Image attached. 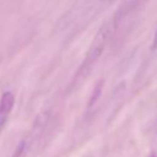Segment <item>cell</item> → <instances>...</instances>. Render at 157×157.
<instances>
[{"label": "cell", "mask_w": 157, "mask_h": 157, "mask_svg": "<svg viewBox=\"0 0 157 157\" xmlns=\"http://www.w3.org/2000/svg\"><path fill=\"white\" fill-rule=\"evenodd\" d=\"M101 92H102V82H98V83H97V86H96V88L93 90V94H92V97H91V99H90L88 108H91V107L96 103L97 98L101 96Z\"/></svg>", "instance_id": "obj_3"}, {"label": "cell", "mask_w": 157, "mask_h": 157, "mask_svg": "<svg viewBox=\"0 0 157 157\" xmlns=\"http://www.w3.org/2000/svg\"><path fill=\"white\" fill-rule=\"evenodd\" d=\"M112 31H113V26L110 23H105L103 25L98 32L96 33L87 53H86V56L77 71V76L82 75V74H86L90 71V69L97 63V60L101 58L102 53L104 52L105 49V45L110 38V34H112Z\"/></svg>", "instance_id": "obj_1"}, {"label": "cell", "mask_w": 157, "mask_h": 157, "mask_svg": "<svg viewBox=\"0 0 157 157\" xmlns=\"http://www.w3.org/2000/svg\"><path fill=\"white\" fill-rule=\"evenodd\" d=\"M15 104V96L12 92H5L2 93L0 98V132L6 124V120L10 115V112L12 110Z\"/></svg>", "instance_id": "obj_2"}, {"label": "cell", "mask_w": 157, "mask_h": 157, "mask_svg": "<svg viewBox=\"0 0 157 157\" xmlns=\"http://www.w3.org/2000/svg\"><path fill=\"white\" fill-rule=\"evenodd\" d=\"M152 50H156L157 49V28L155 31V36H153V39H152V47H151Z\"/></svg>", "instance_id": "obj_4"}]
</instances>
